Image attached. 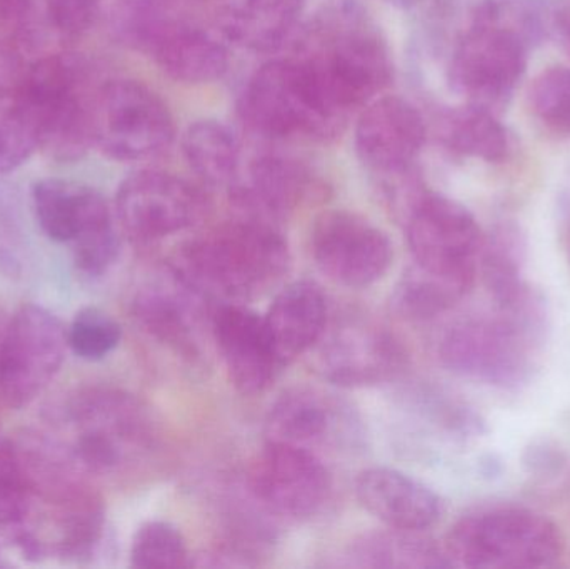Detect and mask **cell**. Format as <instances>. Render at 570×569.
<instances>
[{
  "mask_svg": "<svg viewBox=\"0 0 570 569\" xmlns=\"http://www.w3.org/2000/svg\"><path fill=\"white\" fill-rule=\"evenodd\" d=\"M301 42L294 59L342 119L391 82L387 43L357 3L341 2L318 13Z\"/></svg>",
  "mask_w": 570,
  "mask_h": 569,
  "instance_id": "cell-1",
  "label": "cell"
},
{
  "mask_svg": "<svg viewBox=\"0 0 570 569\" xmlns=\"http://www.w3.org/2000/svg\"><path fill=\"white\" fill-rule=\"evenodd\" d=\"M287 243L263 217L234 220L180 247L174 274L197 294L249 300L283 277Z\"/></svg>",
  "mask_w": 570,
  "mask_h": 569,
  "instance_id": "cell-2",
  "label": "cell"
},
{
  "mask_svg": "<svg viewBox=\"0 0 570 569\" xmlns=\"http://www.w3.org/2000/svg\"><path fill=\"white\" fill-rule=\"evenodd\" d=\"M52 434L90 480L114 477L146 453L156 440L153 414L132 394L89 387L59 411Z\"/></svg>",
  "mask_w": 570,
  "mask_h": 569,
  "instance_id": "cell-3",
  "label": "cell"
},
{
  "mask_svg": "<svg viewBox=\"0 0 570 569\" xmlns=\"http://www.w3.org/2000/svg\"><path fill=\"white\" fill-rule=\"evenodd\" d=\"M114 26L177 82L209 84L229 69V50L206 27L187 19L176 0H119Z\"/></svg>",
  "mask_w": 570,
  "mask_h": 569,
  "instance_id": "cell-4",
  "label": "cell"
},
{
  "mask_svg": "<svg viewBox=\"0 0 570 569\" xmlns=\"http://www.w3.org/2000/svg\"><path fill=\"white\" fill-rule=\"evenodd\" d=\"M444 550L451 567L541 569L558 565L564 540L544 514L524 508H494L458 521Z\"/></svg>",
  "mask_w": 570,
  "mask_h": 569,
  "instance_id": "cell-5",
  "label": "cell"
},
{
  "mask_svg": "<svg viewBox=\"0 0 570 569\" xmlns=\"http://www.w3.org/2000/svg\"><path fill=\"white\" fill-rule=\"evenodd\" d=\"M94 94L86 67L69 53L27 66L22 99L36 127L37 149L60 163L80 159L94 144Z\"/></svg>",
  "mask_w": 570,
  "mask_h": 569,
  "instance_id": "cell-6",
  "label": "cell"
},
{
  "mask_svg": "<svg viewBox=\"0 0 570 569\" xmlns=\"http://www.w3.org/2000/svg\"><path fill=\"white\" fill-rule=\"evenodd\" d=\"M239 112L250 129L274 139H328L347 122L294 57L273 60L254 73L240 96Z\"/></svg>",
  "mask_w": 570,
  "mask_h": 569,
  "instance_id": "cell-7",
  "label": "cell"
},
{
  "mask_svg": "<svg viewBox=\"0 0 570 569\" xmlns=\"http://www.w3.org/2000/svg\"><path fill=\"white\" fill-rule=\"evenodd\" d=\"M32 204L46 236L72 246L80 273L102 276L116 263L119 237L102 194L72 180L43 179L33 186Z\"/></svg>",
  "mask_w": 570,
  "mask_h": 569,
  "instance_id": "cell-8",
  "label": "cell"
},
{
  "mask_svg": "<svg viewBox=\"0 0 570 569\" xmlns=\"http://www.w3.org/2000/svg\"><path fill=\"white\" fill-rule=\"evenodd\" d=\"M174 120L159 96L137 80L117 79L96 89L94 144L110 159L139 163L169 149Z\"/></svg>",
  "mask_w": 570,
  "mask_h": 569,
  "instance_id": "cell-9",
  "label": "cell"
},
{
  "mask_svg": "<svg viewBox=\"0 0 570 569\" xmlns=\"http://www.w3.org/2000/svg\"><path fill=\"white\" fill-rule=\"evenodd\" d=\"M539 333L508 313L494 320L464 321L442 340V361L469 380L514 390L531 376L532 346Z\"/></svg>",
  "mask_w": 570,
  "mask_h": 569,
  "instance_id": "cell-10",
  "label": "cell"
},
{
  "mask_svg": "<svg viewBox=\"0 0 570 569\" xmlns=\"http://www.w3.org/2000/svg\"><path fill=\"white\" fill-rule=\"evenodd\" d=\"M531 47L474 9L452 53L449 79L468 104L498 114L511 102L528 69Z\"/></svg>",
  "mask_w": 570,
  "mask_h": 569,
  "instance_id": "cell-11",
  "label": "cell"
},
{
  "mask_svg": "<svg viewBox=\"0 0 570 569\" xmlns=\"http://www.w3.org/2000/svg\"><path fill=\"white\" fill-rule=\"evenodd\" d=\"M67 347V330L56 314L37 304L20 307L0 347V403L29 406L59 374Z\"/></svg>",
  "mask_w": 570,
  "mask_h": 569,
  "instance_id": "cell-12",
  "label": "cell"
},
{
  "mask_svg": "<svg viewBox=\"0 0 570 569\" xmlns=\"http://www.w3.org/2000/svg\"><path fill=\"white\" fill-rule=\"evenodd\" d=\"M405 229L414 266L472 290L484 237L468 207L422 193L409 207Z\"/></svg>",
  "mask_w": 570,
  "mask_h": 569,
  "instance_id": "cell-13",
  "label": "cell"
},
{
  "mask_svg": "<svg viewBox=\"0 0 570 569\" xmlns=\"http://www.w3.org/2000/svg\"><path fill=\"white\" fill-rule=\"evenodd\" d=\"M116 213L130 239L154 243L199 223L204 197L196 187L174 174L139 170L120 184Z\"/></svg>",
  "mask_w": 570,
  "mask_h": 569,
  "instance_id": "cell-14",
  "label": "cell"
},
{
  "mask_svg": "<svg viewBox=\"0 0 570 569\" xmlns=\"http://www.w3.org/2000/svg\"><path fill=\"white\" fill-rule=\"evenodd\" d=\"M311 249L318 269L347 287L377 283L394 259L387 234L348 210H331L315 220Z\"/></svg>",
  "mask_w": 570,
  "mask_h": 569,
  "instance_id": "cell-15",
  "label": "cell"
},
{
  "mask_svg": "<svg viewBox=\"0 0 570 569\" xmlns=\"http://www.w3.org/2000/svg\"><path fill=\"white\" fill-rule=\"evenodd\" d=\"M250 493L281 517H312L331 491V477L318 454L267 441L249 470Z\"/></svg>",
  "mask_w": 570,
  "mask_h": 569,
  "instance_id": "cell-16",
  "label": "cell"
},
{
  "mask_svg": "<svg viewBox=\"0 0 570 569\" xmlns=\"http://www.w3.org/2000/svg\"><path fill=\"white\" fill-rule=\"evenodd\" d=\"M425 122L419 110L397 96L371 100L355 126V149L362 163L382 176L411 170L425 143Z\"/></svg>",
  "mask_w": 570,
  "mask_h": 569,
  "instance_id": "cell-17",
  "label": "cell"
},
{
  "mask_svg": "<svg viewBox=\"0 0 570 569\" xmlns=\"http://www.w3.org/2000/svg\"><path fill=\"white\" fill-rule=\"evenodd\" d=\"M213 333L237 391L253 396L276 380L283 364L259 314L239 304L220 306L214 314Z\"/></svg>",
  "mask_w": 570,
  "mask_h": 569,
  "instance_id": "cell-18",
  "label": "cell"
},
{
  "mask_svg": "<svg viewBox=\"0 0 570 569\" xmlns=\"http://www.w3.org/2000/svg\"><path fill=\"white\" fill-rule=\"evenodd\" d=\"M404 364V351L377 327L345 326L322 351V371L341 386H368L391 380Z\"/></svg>",
  "mask_w": 570,
  "mask_h": 569,
  "instance_id": "cell-19",
  "label": "cell"
},
{
  "mask_svg": "<svg viewBox=\"0 0 570 569\" xmlns=\"http://www.w3.org/2000/svg\"><path fill=\"white\" fill-rule=\"evenodd\" d=\"M362 507L391 530L424 531L441 518V500L414 478L391 468H371L355 483Z\"/></svg>",
  "mask_w": 570,
  "mask_h": 569,
  "instance_id": "cell-20",
  "label": "cell"
},
{
  "mask_svg": "<svg viewBox=\"0 0 570 569\" xmlns=\"http://www.w3.org/2000/svg\"><path fill=\"white\" fill-rule=\"evenodd\" d=\"M264 321L281 364L287 366L324 334L327 324L324 293L311 281L287 284L277 294Z\"/></svg>",
  "mask_w": 570,
  "mask_h": 569,
  "instance_id": "cell-21",
  "label": "cell"
},
{
  "mask_svg": "<svg viewBox=\"0 0 570 569\" xmlns=\"http://www.w3.org/2000/svg\"><path fill=\"white\" fill-rule=\"evenodd\" d=\"M341 406L327 394L311 387H294L271 408L267 441L302 448L317 454L337 436Z\"/></svg>",
  "mask_w": 570,
  "mask_h": 569,
  "instance_id": "cell-22",
  "label": "cell"
},
{
  "mask_svg": "<svg viewBox=\"0 0 570 569\" xmlns=\"http://www.w3.org/2000/svg\"><path fill=\"white\" fill-rule=\"evenodd\" d=\"M187 284L174 274V284H150L137 293L134 314L147 333L183 354H199L197 344V307Z\"/></svg>",
  "mask_w": 570,
  "mask_h": 569,
  "instance_id": "cell-23",
  "label": "cell"
},
{
  "mask_svg": "<svg viewBox=\"0 0 570 569\" xmlns=\"http://www.w3.org/2000/svg\"><path fill=\"white\" fill-rule=\"evenodd\" d=\"M305 0H217L223 32L247 49L276 50L294 32Z\"/></svg>",
  "mask_w": 570,
  "mask_h": 569,
  "instance_id": "cell-24",
  "label": "cell"
},
{
  "mask_svg": "<svg viewBox=\"0 0 570 569\" xmlns=\"http://www.w3.org/2000/svg\"><path fill=\"white\" fill-rule=\"evenodd\" d=\"M312 187L311 173L297 160L263 156L250 166L246 186L234 187V197L254 216L279 217L301 206Z\"/></svg>",
  "mask_w": 570,
  "mask_h": 569,
  "instance_id": "cell-25",
  "label": "cell"
},
{
  "mask_svg": "<svg viewBox=\"0 0 570 569\" xmlns=\"http://www.w3.org/2000/svg\"><path fill=\"white\" fill-rule=\"evenodd\" d=\"M481 253L485 284L501 311L512 313L534 300L522 279L525 241L518 227H499L489 241H484Z\"/></svg>",
  "mask_w": 570,
  "mask_h": 569,
  "instance_id": "cell-26",
  "label": "cell"
},
{
  "mask_svg": "<svg viewBox=\"0 0 570 569\" xmlns=\"http://www.w3.org/2000/svg\"><path fill=\"white\" fill-rule=\"evenodd\" d=\"M441 139L452 153L465 157L501 163L508 157V133L498 114L468 104L449 110L441 120Z\"/></svg>",
  "mask_w": 570,
  "mask_h": 569,
  "instance_id": "cell-27",
  "label": "cell"
},
{
  "mask_svg": "<svg viewBox=\"0 0 570 569\" xmlns=\"http://www.w3.org/2000/svg\"><path fill=\"white\" fill-rule=\"evenodd\" d=\"M183 153L197 176L213 186H233L239 176V143L224 124L216 120H199L187 127Z\"/></svg>",
  "mask_w": 570,
  "mask_h": 569,
  "instance_id": "cell-28",
  "label": "cell"
},
{
  "mask_svg": "<svg viewBox=\"0 0 570 569\" xmlns=\"http://www.w3.org/2000/svg\"><path fill=\"white\" fill-rule=\"evenodd\" d=\"M417 531L394 530L372 534L355 545L352 558L361 567L371 568H442L451 567L444 548L435 547Z\"/></svg>",
  "mask_w": 570,
  "mask_h": 569,
  "instance_id": "cell-29",
  "label": "cell"
},
{
  "mask_svg": "<svg viewBox=\"0 0 570 569\" xmlns=\"http://www.w3.org/2000/svg\"><path fill=\"white\" fill-rule=\"evenodd\" d=\"M469 291L464 284L425 273L414 266L397 287L395 303L407 316L429 320L454 307Z\"/></svg>",
  "mask_w": 570,
  "mask_h": 569,
  "instance_id": "cell-30",
  "label": "cell"
},
{
  "mask_svg": "<svg viewBox=\"0 0 570 569\" xmlns=\"http://www.w3.org/2000/svg\"><path fill=\"white\" fill-rule=\"evenodd\" d=\"M528 106L549 133L570 137V67L542 70L529 87Z\"/></svg>",
  "mask_w": 570,
  "mask_h": 569,
  "instance_id": "cell-31",
  "label": "cell"
},
{
  "mask_svg": "<svg viewBox=\"0 0 570 569\" xmlns=\"http://www.w3.org/2000/svg\"><path fill=\"white\" fill-rule=\"evenodd\" d=\"M37 149L36 127L22 99V87L17 92L0 96V174H9L22 166Z\"/></svg>",
  "mask_w": 570,
  "mask_h": 569,
  "instance_id": "cell-32",
  "label": "cell"
},
{
  "mask_svg": "<svg viewBox=\"0 0 570 569\" xmlns=\"http://www.w3.org/2000/svg\"><path fill=\"white\" fill-rule=\"evenodd\" d=\"M130 565L139 569L189 567V551L183 533L164 521L142 524L132 540Z\"/></svg>",
  "mask_w": 570,
  "mask_h": 569,
  "instance_id": "cell-33",
  "label": "cell"
},
{
  "mask_svg": "<svg viewBox=\"0 0 570 569\" xmlns=\"http://www.w3.org/2000/svg\"><path fill=\"white\" fill-rule=\"evenodd\" d=\"M122 340L120 324L99 307H83L67 327V344L83 361L109 356Z\"/></svg>",
  "mask_w": 570,
  "mask_h": 569,
  "instance_id": "cell-34",
  "label": "cell"
},
{
  "mask_svg": "<svg viewBox=\"0 0 570 569\" xmlns=\"http://www.w3.org/2000/svg\"><path fill=\"white\" fill-rule=\"evenodd\" d=\"M99 6L100 0H46L53 29L69 37L80 36L92 27Z\"/></svg>",
  "mask_w": 570,
  "mask_h": 569,
  "instance_id": "cell-35",
  "label": "cell"
},
{
  "mask_svg": "<svg viewBox=\"0 0 570 569\" xmlns=\"http://www.w3.org/2000/svg\"><path fill=\"white\" fill-rule=\"evenodd\" d=\"M33 16V0H0V40L23 36Z\"/></svg>",
  "mask_w": 570,
  "mask_h": 569,
  "instance_id": "cell-36",
  "label": "cell"
},
{
  "mask_svg": "<svg viewBox=\"0 0 570 569\" xmlns=\"http://www.w3.org/2000/svg\"><path fill=\"white\" fill-rule=\"evenodd\" d=\"M524 464L531 473L538 477L556 474L564 467V454L549 443L532 444L524 457Z\"/></svg>",
  "mask_w": 570,
  "mask_h": 569,
  "instance_id": "cell-37",
  "label": "cell"
},
{
  "mask_svg": "<svg viewBox=\"0 0 570 569\" xmlns=\"http://www.w3.org/2000/svg\"><path fill=\"white\" fill-rule=\"evenodd\" d=\"M19 487H26V481L20 470L16 443L9 440L0 428V490Z\"/></svg>",
  "mask_w": 570,
  "mask_h": 569,
  "instance_id": "cell-38",
  "label": "cell"
},
{
  "mask_svg": "<svg viewBox=\"0 0 570 569\" xmlns=\"http://www.w3.org/2000/svg\"><path fill=\"white\" fill-rule=\"evenodd\" d=\"M554 29L562 47L570 57V6L562 7L554 16Z\"/></svg>",
  "mask_w": 570,
  "mask_h": 569,
  "instance_id": "cell-39",
  "label": "cell"
},
{
  "mask_svg": "<svg viewBox=\"0 0 570 569\" xmlns=\"http://www.w3.org/2000/svg\"><path fill=\"white\" fill-rule=\"evenodd\" d=\"M7 324H9V317L0 311V347H2L3 336H6Z\"/></svg>",
  "mask_w": 570,
  "mask_h": 569,
  "instance_id": "cell-40",
  "label": "cell"
},
{
  "mask_svg": "<svg viewBox=\"0 0 570 569\" xmlns=\"http://www.w3.org/2000/svg\"><path fill=\"white\" fill-rule=\"evenodd\" d=\"M389 2L401 3V6H409V3L417 2V0H389Z\"/></svg>",
  "mask_w": 570,
  "mask_h": 569,
  "instance_id": "cell-41",
  "label": "cell"
}]
</instances>
